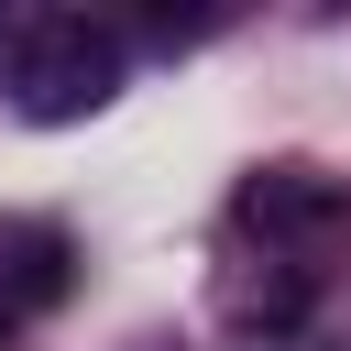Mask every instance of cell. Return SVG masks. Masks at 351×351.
<instances>
[{
    "label": "cell",
    "instance_id": "1",
    "mask_svg": "<svg viewBox=\"0 0 351 351\" xmlns=\"http://www.w3.org/2000/svg\"><path fill=\"white\" fill-rule=\"evenodd\" d=\"M110 88H121V33L88 11H55L11 44V110L22 121H88V110H110Z\"/></svg>",
    "mask_w": 351,
    "mask_h": 351
},
{
    "label": "cell",
    "instance_id": "2",
    "mask_svg": "<svg viewBox=\"0 0 351 351\" xmlns=\"http://www.w3.org/2000/svg\"><path fill=\"white\" fill-rule=\"evenodd\" d=\"M340 219H351V186H340V176H318V165H263V176L241 186V230H263V241L340 230Z\"/></svg>",
    "mask_w": 351,
    "mask_h": 351
},
{
    "label": "cell",
    "instance_id": "3",
    "mask_svg": "<svg viewBox=\"0 0 351 351\" xmlns=\"http://www.w3.org/2000/svg\"><path fill=\"white\" fill-rule=\"evenodd\" d=\"M77 285V241L55 219H0V318H44Z\"/></svg>",
    "mask_w": 351,
    "mask_h": 351
},
{
    "label": "cell",
    "instance_id": "4",
    "mask_svg": "<svg viewBox=\"0 0 351 351\" xmlns=\"http://www.w3.org/2000/svg\"><path fill=\"white\" fill-rule=\"evenodd\" d=\"M219 307H230L241 329H296V318H307V274H263V285H230Z\"/></svg>",
    "mask_w": 351,
    "mask_h": 351
},
{
    "label": "cell",
    "instance_id": "5",
    "mask_svg": "<svg viewBox=\"0 0 351 351\" xmlns=\"http://www.w3.org/2000/svg\"><path fill=\"white\" fill-rule=\"evenodd\" d=\"M0 33H11V11H0Z\"/></svg>",
    "mask_w": 351,
    "mask_h": 351
}]
</instances>
